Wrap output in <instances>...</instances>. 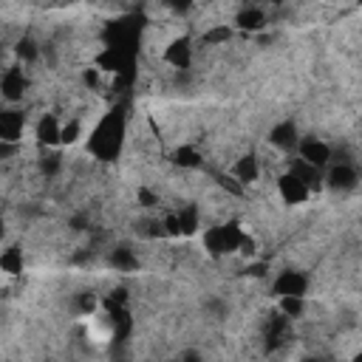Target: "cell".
Returning <instances> with one entry per match:
<instances>
[{
  "label": "cell",
  "mask_w": 362,
  "mask_h": 362,
  "mask_svg": "<svg viewBox=\"0 0 362 362\" xmlns=\"http://www.w3.org/2000/svg\"><path fill=\"white\" fill-rule=\"evenodd\" d=\"M40 170H42V175H57V173L62 170V158H59L57 153H42Z\"/></svg>",
  "instance_id": "cell-24"
},
{
  "label": "cell",
  "mask_w": 362,
  "mask_h": 362,
  "mask_svg": "<svg viewBox=\"0 0 362 362\" xmlns=\"http://www.w3.org/2000/svg\"><path fill=\"white\" fill-rule=\"evenodd\" d=\"M274 297H305L308 291V274L297 269H283L272 283Z\"/></svg>",
  "instance_id": "cell-6"
},
{
  "label": "cell",
  "mask_w": 362,
  "mask_h": 362,
  "mask_svg": "<svg viewBox=\"0 0 362 362\" xmlns=\"http://www.w3.org/2000/svg\"><path fill=\"white\" fill-rule=\"evenodd\" d=\"M79 136H82V122L76 116H71L68 122H62V127H59V144H76Z\"/></svg>",
  "instance_id": "cell-23"
},
{
  "label": "cell",
  "mask_w": 362,
  "mask_h": 362,
  "mask_svg": "<svg viewBox=\"0 0 362 362\" xmlns=\"http://www.w3.org/2000/svg\"><path fill=\"white\" fill-rule=\"evenodd\" d=\"M161 59H164L170 68H175V71H187V68L192 65V40H189V37H175V40H170L167 48H164V54H161Z\"/></svg>",
  "instance_id": "cell-8"
},
{
  "label": "cell",
  "mask_w": 362,
  "mask_h": 362,
  "mask_svg": "<svg viewBox=\"0 0 362 362\" xmlns=\"http://www.w3.org/2000/svg\"><path fill=\"white\" fill-rule=\"evenodd\" d=\"M40 54H42V48H40V42L31 34H23L17 40V45H14V57H17L20 65H34L40 59Z\"/></svg>",
  "instance_id": "cell-19"
},
{
  "label": "cell",
  "mask_w": 362,
  "mask_h": 362,
  "mask_svg": "<svg viewBox=\"0 0 362 362\" xmlns=\"http://www.w3.org/2000/svg\"><path fill=\"white\" fill-rule=\"evenodd\" d=\"M173 164L181 167V170H195L204 164V153L195 147V144H181L173 150Z\"/></svg>",
  "instance_id": "cell-20"
},
{
  "label": "cell",
  "mask_w": 362,
  "mask_h": 362,
  "mask_svg": "<svg viewBox=\"0 0 362 362\" xmlns=\"http://www.w3.org/2000/svg\"><path fill=\"white\" fill-rule=\"evenodd\" d=\"M175 226H178V238H192L201 229V209L198 204H181L178 209H173Z\"/></svg>",
  "instance_id": "cell-11"
},
{
  "label": "cell",
  "mask_w": 362,
  "mask_h": 362,
  "mask_svg": "<svg viewBox=\"0 0 362 362\" xmlns=\"http://www.w3.org/2000/svg\"><path fill=\"white\" fill-rule=\"evenodd\" d=\"M107 263H110L116 272H136V269H139L136 249H130V246H113L110 255H107Z\"/></svg>",
  "instance_id": "cell-18"
},
{
  "label": "cell",
  "mask_w": 362,
  "mask_h": 362,
  "mask_svg": "<svg viewBox=\"0 0 362 362\" xmlns=\"http://www.w3.org/2000/svg\"><path fill=\"white\" fill-rule=\"evenodd\" d=\"M25 130V113L20 107H0V144H20Z\"/></svg>",
  "instance_id": "cell-7"
},
{
  "label": "cell",
  "mask_w": 362,
  "mask_h": 362,
  "mask_svg": "<svg viewBox=\"0 0 362 362\" xmlns=\"http://www.w3.org/2000/svg\"><path fill=\"white\" fill-rule=\"evenodd\" d=\"M23 266H25V260H23V246L20 243H8L6 249H0V272L3 274L17 277V274H23Z\"/></svg>",
  "instance_id": "cell-17"
},
{
  "label": "cell",
  "mask_w": 362,
  "mask_h": 362,
  "mask_svg": "<svg viewBox=\"0 0 362 362\" xmlns=\"http://www.w3.org/2000/svg\"><path fill=\"white\" fill-rule=\"evenodd\" d=\"M28 88H31V79H28L25 65H20L14 59L11 65L0 68V99L3 102H8L14 107L17 102H23V96L28 93Z\"/></svg>",
  "instance_id": "cell-3"
},
{
  "label": "cell",
  "mask_w": 362,
  "mask_h": 362,
  "mask_svg": "<svg viewBox=\"0 0 362 362\" xmlns=\"http://www.w3.org/2000/svg\"><path fill=\"white\" fill-rule=\"evenodd\" d=\"M124 133H127V113L122 105L105 110L99 116V122L93 124L90 136H88V153L96 161H116L124 144Z\"/></svg>",
  "instance_id": "cell-1"
},
{
  "label": "cell",
  "mask_w": 362,
  "mask_h": 362,
  "mask_svg": "<svg viewBox=\"0 0 362 362\" xmlns=\"http://www.w3.org/2000/svg\"><path fill=\"white\" fill-rule=\"evenodd\" d=\"M59 127H62V122L57 119V113H42V116L37 119L34 136H37V141H40L45 150L59 147Z\"/></svg>",
  "instance_id": "cell-13"
},
{
  "label": "cell",
  "mask_w": 362,
  "mask_h": 362,
  "mask_svg": "<svg viewBox=\"0 0 362 362\" xmlns=\"http://www.w3.org/2000/svg\"><path fill=\"white\" fill-rule=\"evenodd\" d=\"M277 192H280V198H283V204H288V206H297V204H305L308 198H311V192L286 170L283 175H277Z\"/></svg>",
  "instance_id": "cell-10"
},
{
  "label": "cell",
  "mask_w": 362,
  "mask_h": 362,
  "mask_svg": "<svg viewBox=\"0 0 362 362\" xmlns=\"http://www.w3.org/2000/svg\"><path fill=\"white\" fill-rule=\"evenodd\" d=\"M269 141H272V147H277V150H283V153L294 150V147H297V141H300L297 124H294L291 119H286V122L274 124V127H272V133H269Z\"/></svg>",
  "instance_id": "cell-16"
},
{
  "label": "cell",
  "mask_w": 362,
  "mask_h": 362,
  "mask_svg": "<svg viewBox=\"0 0 362 362\" xmlns=\"http://www.w3.org/2000/svg\"><path fill=\"white\" fill-rule=\"evenodd\" d=\"M229 37H232V28H229L226 23H215L212 28H206V31L201 34V42H204V45H226Z\"/></svg>",
  "instance_id": "cell-22"
},
{
  "label": "cell",
  "mask_w": 362,
  "mask_h": 362,
  "mask_svg": "<svg viewBox=\"0 0 362 362\" xmlns=\"http://www.w3.org/2000/svg\"><path fill=\"white\" fill-rule=\"evenodd\" d=\"M322 184H328L337 192H351L359 184V170L351 161H334L328 164V170L322 173Z\"/></svg>",
  "instance_id": "cell-5"
},
{
  "label": "cell",
  "mask_w": 362,
  "mask_h": 362,
  "mask_svg": "<svg viewBox=\"0 0 362 362\" xmlns=\"http://www.w3.org/2000/svg\"><path fill=\"white\" fill-rule=\"evenodd\" d=\"M266 23H269V17H266V11H263L260 6H240L238 14H235V23H232V25H235L238 31L257 34V31L266 28Z\"/></svg>",
  "instance_id": "cell-12"
},
{
  "label": "cell",
  "mask_w": 362,
  "mask_h": 362,
  "mask_svg": "<svg viewBox=\"0 0 362 362\" xmlns=\"http://www.w3.org/2000/svg\"><path fill=\"white\" fill-rule=\"evenodd\" d=\"M229 175L246 189L249 184H255L257 178H260V158L257 156H252V153H246V156H240L235 164H232V170H229Z\"/></svg>",
  "instance_id": "cell-14"
},
{
  "label": "cell",
  "mask_w": 362,
  "mask_h": 362,
  "mask_svg": "<svg viewBox=\"0 0 362 362\" xmlns=\"http://www.w3.org/2000/svg\"><path fill=\"white\" fill-rule=\"evenodd\" d=\"M243 226L238 221H223L218 226H209L204 232V249L206 255L212 257H226V255H235L240 249V240H243Z\"/></svg>",
  "instance_id": "cell-2"
},
{
  "label": "cell",
  "mask_w": 362,
  "mask_h": 362,
  "mask_svg": "<svg viewBox=\"0 0 362 362\" xmlns=\"http://www.w3.org/2000/svg\"><path fill=\"white\" fill-rule=\"evenodd\" d=\"M288 339H291V320L283 317V314H274V317L269 320V325H266V348H269V351H277V348H283Z\"/></svg>",
  "instance_id": "cell-15"
},
{
  "label": "cell",
  "mask_w": 362,
  "mask_h": 362,
  "mask_svg": "<svg viewBox=\"0 0 362 362\" xmlns=\"http://www.w3.org/2000/svg\"><path fill=\"white\" fill-rule=\"evenodd\" d=\"M305 311V297H277V314L297 320Z\"/></svg>",
  "instance_id": "cell-21"
},
{
  "label": "cell",
  "mask_w": 362,
  "mask_h": 362,
  "mask_svg": "<svg viewBox=\"0 0 362 362\" xmlns=\"http://www.w3.org/2000/svg\"><path fill=\"white\" fill-rule=\"evenodd\" d=\"M294 150H297L300 161H305V164H311L317 170H325L331 164V156H334V150L322 139H317V136H303Z\"/></svg>",
  "instance_id": "cell-4"
},
{
  "label": "cell",
  "mask_w": 362,
  "mask_h": 362,
  "mask_svg": "<svg viewBox=\"0 0 362 362\" xmlns=\"http://www.w3.org/2000/svg\"><path fill=\"white\" fill-rule=\"evenodd\" d=\"M136 201H139V206H144V209H153V206H158V192H153L150 187H139L136 189Z\"/></svg>",
  "instance_id": "cell-25"
},
{
  "label": "cell",
  "mask_w": 362,
  "mask_h": 362,
  "mask_svg": "<svg viewBox=\"0 0 362 362\" xmlns=\"http://www.w3.org/2000/svg\"><path fill=\"white\" fill-rule=\"evenodd\" d=\"M181 362H204V359H201V356H198L195 351H187V354L181 356Z\"/></svg>",
  "instance_id": "cell-26"
},
{
  "label": "cell",
  "mask_w": 362,
  "mask_h": 362,
  "mask_svg": "<svg viewBox=\"0 0 362 362\" xmlns=\"http://www.w3.org/2000/svg\"><path fill=\"white\" fill-rule=\"evenodd\" d=\"M288 173H291L311 195L325 187V184H322V173H325V170H317V167H311V164H305V161H300V158H291V161H288Z\"/></svg>",
  "instance_id": "cell-9"
}]
</instances>
